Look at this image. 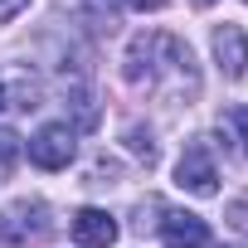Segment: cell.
Wrapping results in <instances>:
<instances>
[{
    "mask_svg": "<svg viewBox=\"0 0 248 248\" xmlns=\"http://www.w3.org/2000/svg\"><path fill=\"white\" fill-rule=\"evenodd\" d=\"M195 59H190V49L180 44V39H170V34H137L132 39V49H127V78L141 88H156L161 83V73H175V78H185V88H195V68H190Z\"/></svg>",
    "mask_w": 248,
    "mask_h": 248,
    "instance_id": "1",
    "label": "cell"
},
{
    "mask_svg": "<svg viewBox=\"0 0 248 248\" xmlns=\"http://www.w3.org/2000/svg\"><path fill=\"white\" fill-rule=\"evenodd\" d=\"M49 209L34 200H20L15 209H5V214H0V243H10V248H25L30 238H44L49 233V219H44Z\"/></svg>",
    "mask_w": 248,
    "mask_h": 248,
    "instance_id": "2",
    "label": "cell"
},
{
    "mask_svg": "<svg viewBox=\"0 0 248 248\" xmlns=\"http://www.w3.org/2000/svg\"><path fill=\"white\" fill-rule=\"evenodd\" d=\"M175 185H180V190H190V195H214V190H219V170H214V161H209L204 141H190V146L180 151Z\"/></svg>",
    "mask_w": 248,
    "mask_h": 248,
    "instance_id": "3",
    "label": "cell"
},
{
    "mask_svg": "<svg viewBox=\"0 0 248 248\" xmlns=\"http://www.w3.org/2000/svg\"><path fill=\"white\" fill-rule=\"evenodd\" d=\"M30 161L39 166V170H63L68 161H73V132L68 127H39L34 137H30Z\"/></svg>",
    "mask_w": 248,
    "mask_h": 248,
    "instance_id": "4",
    "label": "cell"
},
{
    "mask_svg": "<svg viewBox=\"0 0 248 248\" xmlns=\"http://www.w3.org/2000/svg\"><path fill=\"white\" fill-rule=\"evenodd\" d=\"M161 238L166 248H209V224L200 214H185V209H170L161 219Z\"/></svg>",
    "mask_w": 248,
    "mask_h": 248,
    "instance_id": "5",
    "label": "cell"
},
{
    "mask_svg": "<svg viewBox=\"0 0 248 248\" xmlns=\"http://www.w3.org/2000/svg\"><path fill=\"white\" fill-rule=\"evenodd\" d=\"M73 238L83 243V248H112L117 243V219L107 214V209H78L73 214Z\"/></svg>",
    "mask_w": 248,
    "mask_h": 248,
    "instance_id": "6",
    "label": "cell"
},
{
    "mask_svg": "<svg viewBox=\"0 0 248 248\" xmlns=\"http://www.w3.org/2000/svg\"><path fill=\"white\" fill-rule=\"evenodd\" d=\"M214 59H219V68H224L229 78H238V73L248 68V34H243L238 25H219V30H214Z\"/></svg>",
    "mask_w": 248,
    "mask_h": 248,
    "instance_id": "7",
    "label": "cell"
},
{
    "mask_svg": "<svg viewBox=\"0 0 248 248\" xmlns=\"http://www.w3.org/2000/svg\"><path fill=\"white\" fill-rule=\"evenodd\" d=\"M20 151H25V146H20V137H15L10 127H0V170H10V166L20 161Z\"/></svg>",
    "mask_w": 248,
    "mask_h": 248,
    "instance_id": "8",
    "label": "cell"
},
{
    "mask_svg": "<svg viewBox=\"0 0 248 248\" xmlns=\"http://www.w3.org/2000/svg\"><path fill=\"white\" fill-rule=\"evenodd\" d=\"M233 132H238V141H243V151H248V107L233 112Z\"/></svg>",
    "mask_w": 248,
    "mask_h": 248,
    "instance_id": "9",
    "label": "cell"
},
{
    "mask_svg": "<svg viewBox=\"0 0 248 248\" xmlns=\"http://www.w3.org/2000/svg\"><path fill=\"white\" fill-rule=\"evenodd\" d=\"M132 146H137V156H146V161H156V146H151V137H141V132H132Z\"/></svg>",
    "mask_w": 248,
    "mask_h": 248,
    "instance_id": "10",
    "label": "cell"
},
{
    "mask_svg": "<svg viewBox=\"0 0 248 248\" xmlns=\"http://www.w3.org/2000/svg\"><path fill=\"white\" fill-rule=\"evenodd\" d=\"M30 5V0H0V20H10V15H20Z\"/></svg>",
    "mask_w": 248,
    "mask_h": 248,
    "instance_id": "11",
    "label": "cell"
},
{
    "mask_svg": "<svg viewBox=\"0 0 248 248\" xmlns=\"http://www.w3.org/2000/svg\"><path fill=\"white\" fill-rule=\"evenodd\" d=\"M122 5H132V10H161L166 0H122Z\"/></svg>",
    "mask_w": 248,
    "mask_h": 248,
    "instance_id": "12",
    "label": "cell"
},
{
    "mask_svg": "<svg viewBox=\"0 0 248 248\" xmlns=\"http://www.w3.org/2000/svg\"><path fill=\"white\" fill-rule=\"evenodd\" d=\"M195 5H214V0H195Z\"/></svg>",
    "mask_w": 248,
    "mask_h": 248,
    "instance_id": "13",
    "label": "cell"
},
{
    "mask_svg": "<svg viewBox=\"0 0 248 248\" xmlns=\"http://www.w3.org/2000/svg\"><path fill=\"white\" fill-rule=\"evenodd\" d=\"M0 97H5V88H0Z\"/></svg>",
    "mask_w": 248,
    "mask_h": 248,
    "instance_id": "14",
    "label": "cell"
},
{
    "mask_svg": "<svg viewBox=\"0 0 248 248\" xmlns=\"http://www.w3.org/2000/svg\"><path fill=\"white\" fill-rule=\"evenodd\" d=\"M243 5H248V0H243Z\"/></svg>",
    "mask_w": 248,
    "mask_h": 248,
    "instance_id": "15",
    "label": "cell"
}]
</instances>
